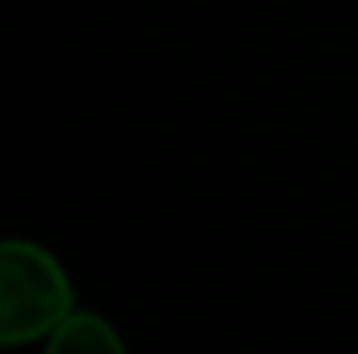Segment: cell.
Returning a JSON list of instances; mask_svg holds the SVG:
<instances>
[{
    "label": "cell",
    "instance_id": "obj_2",
    "mask_svg": "<svg viewBox=\"0 0 358 354\" xmlns=\"http://www.w3.org/2000/svg\"><path fill=\"white\" fill-rule=\"evenodd\" d=\"M42 354H125V342L100 313L76 309L55 325Z\"/></svg>",
    "mask_w": 358,
    "mask_h": 354
},
{
    "label": "cell",
    "instance_id": "obj_1",
    "mask_svg": "<svg viewBox=\"0 0 358 354\" xmlns=\"http://www.w3.org/2000/svg\"><path fill=\"white\" fill-rule=\"evenodd\" d=\"M76 313V292L63 263L25 238H0V351L50 338Z\"/></svg>",
    "mask_w": 358,
    "mask_h": 354
}]
</instances>
